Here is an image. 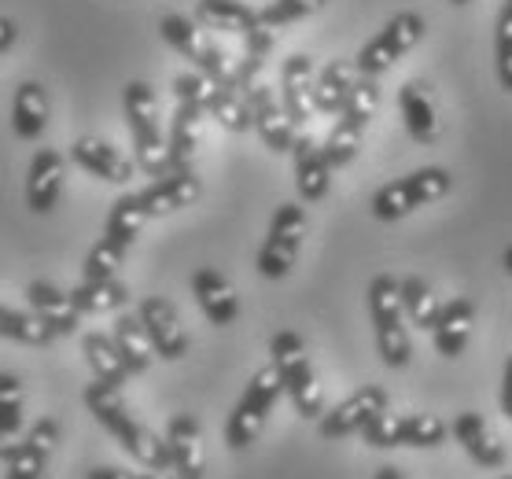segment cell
Instances as JSON below:
<instances>
[{"mask_svg":"<svg viewBox=\"0 0 512 479\" xmlns=\"http://www.w3.org/2000/svg\"><path fill=\"white\" fill-rule=\"evenodd\" d=\"M358 82V71L350 59H332L321 71L314 74V89H310V104L321 115H339L343 104H347L350 89Z\"/></svg>","mask_w":512,"mask_h":479,"instance_id":"obj_26","label":"cell"},{"mask_svg":"<svg viewBox=\"0 0 512 479\" xmlns=\"http://www.w3.org/2000/svg\"><path fill=\"white\" fill-rule=\"evenodd\" d=\"M82 398H85V406H89V413L104 424L107 432L115 435L118 443H122V450H126L133 461H140L144 468H170L166 439L129 417L126 402H122V391H111V387H104V384H89L82 391Z\"/></svg>","mask_w":512,"mask_h":479,"instance_id":"obj_1","label":"cell"},{"mask_svg":"<svg viewBox=\"0 0 512 479\" xmlns=\"http://www.w3.org/2000/svg\"><path fill=\"white\" fill-rule=\"evenodd\" d=\"M454 439L465 446V454L483 468H501L505 465V443L498 439V432L487 424L483 413L465 409L454 417Z\"/></svg>","mask_w":512,"mask_h":479,"instance_id":"obj_24","label":"cell"},{"mask_svg":"<svg viewBox=\"0 0 512 479\" xmlns=\"http://www.w3.org/2000/svg\"><path fill=\"white\" fill-rule=\"evenodd\" d=\"M494 63H498V82L505 93H512V4H505L498 15V34H494Z\"/></svg>","mask_w":512,"mask_h":479,"instance_id":"obj_41","label":"cell"},{"mask_svg":"<svg viewBox=\"0 0 512 479\" xmlns=\"http://www.w3.org/2000/svg\"><path fill=\"white\" fill-rule=\"evenodd\" d=\"M192 295H196L199 310L207 314L210 325L229 328L240 317V299H236V288L225 281L218 269H196L192 273Z\"/></svg>","mask_w":512,"mask_h":479,"instance_id":"obj_22","label":"cell"},{"mask_svg":"<svg viewBox=\"0 0 512 479\" xmlns=\"http://www.w3.org/2000/svg\"><path fill=\"white\" fill-rule=\"evenodd\" d=\"M398 299H402V314L413 321L417 328L431 332L435 317H439V295L431 292V284L424 277H402L398 281Z\"/></svg>","mask_w":512,"mask_h":479,"instance_id":"obj_36","label":"cell"},{"mask_svg":"<svg viewBox=\"0 0 512 479\" xmlns=\"http://www.w3.org/2000/svg\"><path fill=\"white\" fill-rule=\"evenodd\" d=\"M122 111H126L129 133H133L137 166L148 177H163L170 166H166V137L159 126V100H155L152 85L133 78L122 93Z\"/></svg>","mask_w":512,"mask_h":479,"instance_id":"obj_3","label":"cell"},{"mask_svg":"<svg viewBox=\"0 0 512 479\" xmlns=\"http://www.w3.org/2000/svg\"><path fill=\"white\" fill-rule=\"evenodd\" d=\"M376 107H380V82L358 74V82L350 89L347 104H343V111L336 115V126L328 133V141L321 144V152H325L332 170H343V166H350L358 159L361 137H365L369 122H373Z\"/></svg>","mask_w":512,"mask_h":479,"instance_id":"obj_4","label":"cell"},{"mask_svg":"<svg viewBox=\"0 0 512 479\" xmlns=\"http://www.w3.org/2000/svg\"><path fill=\"white\" fill-rule=\"evenodd\" d=\"M207 115L218 118V126L229 129V133H247L251 129V111H247V96L240 93L236 78L229 82L210 85L207 82Z\"/></svg>","mask_w":512,"mask_h":479,"instance_id":"obj_31","label":"cell"},{"mask_svg":"<svg viewBox=\"0 0 512 479\" xmlns=\"http://www.w3.org/2000/svg\"><path fill=\"white\" fill-rule=\"evenodd\" d=\"M472 328H476V303L457 295L450 303L439 306V317L431 325V339H435V351L443 358H461L472 339Z\"/></svg>","mask_w":512,"mask_h":479,"instance_id":"obj_20","label":"cell"},{"mask_svg":"<svg viewBox=\"0 0 512 479\" xmlns=\"http://www.w3.org/2000/svg\"><path fill=\"white\" fill-rule=\"evenodd\" d=\"M133 479H177L170 468H144V472H137Z\"/></svg>","mask_w":512,"mask_h":479,"instance_id":"obj_46","label":"cell"},{"mask_svg":"<svg viewBox=\"0 0 512 479\" xmlns=\"http://www.w3.org/2000/svg\"><path fill=\"white\" fill-rule=\"evenodd\" d=\"M56 446H59V424L52 421V417H41V421L26 432V439H19L15 454L4 461V465H8L4 479H41L48 461H52V454H56Z\"/></svg>","mask_w":512,"mask_h":479,"instance_id":"obj_16","label":"cell"},{"mask_svg":"<svg viewBox=\"0 0 512 479\" xmlns=\"http://www.w3.org/2000/svg\"><path fill=\"white\" fill-rule=\"evenodd\" d=\"M85 479H133V472H126V468H107V465H100V468H93Z\"/></svg>","mask_w":512,"mask_h":479,"instance_id":"obj_45","label":"cell"},{"mask_svg":"<svg viewBox=\"0 0 512 479\" xmlns=\"http://www.w3.org/2000/svg\"><path fill=\"white\" fill-rule=\"evenodd\" d=\"M144 222H148V214H144V207H140L137 192H129V196H118L115 203H111L104 236L111 240V244L126 247V251H129V247L137 244V236H140V229H144Z\"/></svg>","mask_w":512,"mask_h":479,"instance_id":"obj_35","label":"cell"},{"mask_svg":"<svg viewBox=\"0 0 512 479\" xmlns=\"http://www.w3.org/2000/svg\"><path fill=\"white\" fill-rule=\"evenodd\" d=\"M369 317H373L376 351L387 369H406L413 358V343L406 332V314H402V299H398V277L380 273L369 284Z\"/></svg>","mask_w":512,"mask_h":479,"instance_id":"obj_5","label":"cell"},{"mask_svg":"<svg viewBox=\"0 0 512 479\" xmlns=\"http://www.w3.org/2000/svg\"><path fill=\"white\" fill-rule=\"evenodd\" d=\"M398 111H402V122H406L409 137L417 144H435L439 141V115H435V104L428 96V85L406 82L398 89Z\"/></svg>","mask_w":512,"mask_h":479,"instance_id":"obj_27","label":"cell"},{"mask_svg":"<svg viewBox=\"0 0 512 479\" xmlns=\"http://www.w3.org/2000/svg\"><path fill=\"white\" fill-rule=\"evenodd\" d=\"M310 89H314V59L295 52L280 67V107L291 118V126H306L310 115H314Z\"/></svg>","mask_w":512,"mask_h":479,"instance_id":"obj_19","label":"cell"},{"mask_svg":"<svg viewBox=\"0 0 512 479\" xmlns=\"http://www.w3.org/2000/svg\"><path fill=\"white\" fill-rule=\"evenodd\" d=\"M291 155H295V188H299V196L306 203H321L328 196V188H332V166H328L321 144L310 133H303L291 144Z\"/></svg>","mask_w":512,"mask_h":479,"instance_id":"obj_23","label":"cell"},{"mask_svg":"<svg viewBox=\"0 0 512 479\" xmlns=\"http://www.w3.org/2000/svg\"><path fill=\"white\" fill-rule=\"evenodd\" d=\"M501 409H505V417L512 421V354L509 362H505V376H501Z\"/></svg>","mask_w":512,"mask_h":479,"instance_id":"obj_44","label":"cell"},{"mask_svg":"<svg viewBox=\"0 0 512 479\" xmlns=\"http://www.w3.org/2000/svg\"><path fill=\"white\" fill-rule=\"evenodd\" d=\"M306 236V211L299 203H280L273 211V222H269V233L258 247V273L266 281H280L288 277L295 258H299V247H303Z\"/></svg>","mask_w":512,"mask_h":479,"instance_id":"obj_10","label":"cell"},{"mask_svg":"<svg viewBox=\"0 0 512 479\" xmlns=\"http://www.w3.org/2000/svg\"><path fill=\"white\" fill-rule=\"evenodd\" d=\"M0 339H12V343H26V347H48L56 332L41 321V317L30 310H8V306H0Z\"/></svg>","mask_w":512,"mask_h":479,"instance_id":"obj_37","label":"cell"},{"mask_svg":"<svg viewBox=\"0 0 512 479\" xmlns=\"http://www.w3.org/2000/svg\"><path fill=\"white\" fill-rule=\"evenodd\" d=\"M199 192H203V181L196 177L192 166H185V170H166L155 185H148L144 192H137V199H140V207H144L148 218H163V214H174V211L192 207V203L199 199Z\"/></svg>","mask_w":512,"mask_h":479,"instance_id":"obj_15","label":"cell"},{"mask_svg":"<svg viewBox=\"0 0 512 479\" xmlns=\"http://www.w3.org/2000/svg\"><path fill=\"white\" fill-rule=\"evenodd\" d=\"M137 317H140V325H144V332H148L152 351L159 354L163 362H181V358H185L188 336H185V328H181V317H177L170 299H163V295L140 299Z\"/></svg>","mask_w":512,"mask_h":479,"instance_id":"obj_11","label":"cell"},{"mask_svg":"<svg viewBox=\"0 0 512 479\" xmlns=\"http://www.w3.org/2000/svg\"><path fill=\"white\" fill-rule=\"evenodd\" d=\"M26 303H30V310H34L41 321H45L56 336H74L78 332V310L70 306V295L63 292V288H56V284L48 281H34L26 284Z\"/></svg>","mask_w":512,"mask_h":479,"instance_id":"obj_25","label":"cell"},{"mask_svg":"<svg viewBox=\"0 0 512 479\" xmlns=\"http://www.w3.org/2000/svg\"><path fill=\"white\" fill-rule=\"evenodd\" d=\"M384 409H387L384 387L365 384V387H358L350 398H343L336 409L321 413V417H317V428H321L325 439H347V435L361 432V428L373 421L376 413H384Z\"/></svg>","mask_w":512,"mask_h":479,"instance_id":"obj_13","label":"cell"},{"mask_svg":"<svg viewBox=\"0 0 512 479\" xmlns=\"http://www.w3.org/2000/svg\"><path fill=\"white\" fill-rule=\"evenodd\" d=\"M203 115H207L203 100L177 96L174 122H170V137H166V166H170V170H185V166H192V159H196V148H199Z\"/></svg>","mask_w":512,"mask_h":479,"instance_id":"obj_17","label":"cell"},{"mask_svg":"<svg viewBox=\"0 0 512 479\" xmlns=\"http://www.w3.org/2000/svg\"><path fill=\"white\" fill-rule=\"evenodd\" d=\"M450 4H457V8H465V4H472V0H450Z\"/></svg>","mask_w":512,"mask_h":479,"instance_id":"obj_49","label":"cell"},{"mask_svg":"<svg viewBox=\"0 0 512 479\" xmlns=\"http://www.w3.org/2000/svg\"><path fill=\"white\" fill-rule=\"evenodd\" d=\"M82 354H85V362H89V369H93L96 384L111 387V391H122V387L129 384V369L122 365V358H118V347L111 336H104V332H85Z\"/></svg>","mask_w":512,"mask_h":479,"instance_id":"obj_30","label":"cell"},{"mask_svg":"<svg viewBox=\"0 0 512 479\" xmlns=\"http://www.w3.org/2000/svg\"><path fill=\"white\" fill-rule=\"evenodd\" d=\"M244 96H247V111H251V129L262 137V144L277 155L291 152L295 126H291V118L284 115V107H280L277 89H269L266 82H255Z\"/></svg>","mask_w":512,"mask_h":479,"instance_id":"obj_12","label":"cell"},{"mask_svg":"<svg viewBox=\"0 0 512 479\" xmlns=\"http://www.w3.org/2000/svg\"><path fill=\"white\" fill-rule=\"evenodd\" d=\"M23 432V384L15 373H0V461H8Z\"/></svg>","mask_w":512,"mask_h":479,"instance_id":"obj_33","label":"cell"},{"mask_svg":"<svg viewBox=\"0 0 512 479\" xmlns=\"http://www.w3.org/2000/svg\"><path fill=\"white\" fill-rule=\"evenodd\" d=\"M19 41V26H15V19H8V15H0V56L8 52V48Z\"/></svg>","mask_w":512,"mask_h":479,"instance_id":"obj_43","label":"cell"},{"mask_svg":"<svg viewBox=\"0 0 512 479\" xmlns=\"http://www.w3.org/2000/svg\"><path fill=\"white\" fill-rule=\"evenodd\" d=\"M361 435L376 450H395V446H402V413H391V409L376 413L373 421L361 428Z\"/></svg>","mask_w":512,"mask_h":479,"instance_id":"obj_42","label":"cell"},{"mask_svg":"<svg viewBox=\"0 0 512 479\" xmlns=\"http://www.w3.org/2000/svg\"><path fill=\"white\" fill-rule=\"evenodd\" d=\"M450 188H454V174L450 170H443V166H420L413 174L398 177V181L380 188L373 203H369V211H373L376 222H398V218L428 207L435 199L450 196Z\"/></svg>","mask_w":512,"mask_h":479,"instance_id":"obj_6","label":"cell"},{"mask_svg":"<svg viewBox=\"0 0 512 479\" xmlns=\"http://www.w3.org/2000/svg\"><path fill=\"white\" fill-rule=\"evenodd\" d=\"M328 0H269L266 8L258 12V19H262V26H269V30H280V26H291L299 23V19H306V15L321 12Z\"/></svg>","mask_w":512,"mask_h":479,"instance_id":"obj_40","label":"cell"},{"mask_svg":"<svg viewBox=\"0 0 512 479\" xmlns=\"http://www.w3.org/2000/svg\"><path fill=\"white\" fill-rule=\"evenodd\" d=\"M166 454H170V472L177 479H203L207 472V454H203V428L192 413H177L166 424Z\"/></svg>","mask_w":512,"mask_h":479,"instance_id":"obj_14","label":"cell"},{"mask_svg":"<svg viewBox=\"0 0 512 479\" xmlns=\"http://www.w3.org/2000/svg\"><path fill=\"white\" fill-rule=\"evenodd\" d=\"M446 435L450 428L435 413H402V446L431 450V446H443Z\"/></svg>","mask_w":512,"mask_h":479,"instance_id":"obj_38","label":"cell"},{"mask_svg":"<svg viewBox=\"0 0 512 479\" xmlns=\"http://www.w3.org/2000/svg\"><path fill=\"white\" fill-rule=\"evenodd\" d=\"M63 155L56 148H41V152L30 159V170H26V207L34 214H48L59 203V192H63Z\"/></svg>","mask_w":512,"mask_h":479,"instance_id":"obj_21","label":"cell"},{"mask_svg":"<svg viewBox=\"0 0 512 479\" xmlns=\"http://www.w3.org/2000/svg\"><path fill=\"white\" fill-rule=\"evenodd\" d=\"M280 395H284V384H280V373L273 365H266V369H258L251 376L247 391L240 395V402H236L229 421H225V443H229V450H247V446L255 443L262 428H266L273 406L280 402Z\"/></svg>","mask_w":512,"mask_h":479,"instance_id":"obj_7","label":"cell"},{"mask_svg":"<svg viewBox=\"0 0 512 479\" xmlns=\"http://www.w3.org/2000/svg\"><path fill=\"white\" fill-rule=\"evenodd\" d=\"M269 358H273V369L280 373V384H284V395L291 398V406L299 417L306 421H317L325 413V391L317 384V373L310 365V354H306V343L299 332H277L269 339Z\"/></svg>","mask_w":512,"mask_h":479,"instance_id":"obj_2","label":"cell"},{"mask_svg":"<svg viewBox=\"0 0 512 479\" xmlns=\"http://www.w3.org/2000/svg\"><path fill=\"white\" fill-rule=\"evenodd\" d=\"M376 479H406V476H402V468L384 465V468H380V472H376Z\"/></svg>","mask_w":512,"mask_h":479,"instance_id":"obj_47","label":"cell"},{"mask_svg":"<svg viewBox=\"0 0 512 479\" xmlns=\"http://www.w3.org/2000/svg\"><path fill=\"white\" fill-rule=\"evenodd\" d=\"M111 339H115L118 347V358H122V365L129 369V376H140L152 369V343H148V332H144V325H140L137 314H122L115 321V332H111Z\"/></svg>","mask_w":512,"mask_h":479,"instance_id":"obj_32","label":"cell"},{"mask_svg":"<svg viewBox=\"0 0 512 479\" xmlns=\"http://www.w3.org/2000/svg\"><path fill=\"white\" fill-rule=\"evenodd\" d=\"M501 479H512V476H501Z\"/></svg>","mask_w":512,"mask_h":479,"instance_id":"obj_50","label":"cell"},{"mask_svg":"<svg viewBox=\"0 0 512 479\" xmlns=\"http://www.w3.org/2000/svg\"><path fill=\"white\" fill-rule=\"evenodd\" d=\"M196 23L207 30H222V34L247 37L255 26H262L255 8H247L244 0H199Z\"/></svg>","mask_w":512,"mask_h":479,"instance_id":"obj_28","label":"cell"},{"mask_svg":"<svg viewBox=\"0 0 512 479\" xmlns=\"http://www.w3.org/2000/svg\"><path fill=\"white\" fill-rule=\"evenodd\" d=\"M70 159H74V166H82L85 174L100 177L107 185H126V181H133V170H137V163L126 159L104 137H78L70 148Z\"/></svg>","mask_w":512,"mask_h":479,"instance_id":"obj_18","label":"cell"},{"mask_svg":"<svg viewBox=\"0 0 512 479\" xmlns=\"http://www.w3.org/2000/svg\"><path fill=\"white\" fill-rule=\"evenodd\" d=\"M501 266H505V273L512 277V244L505 247V255H501Z\"/></svg>","mask_w":512,"mask_h":479,"instance_id":"obj_48","label":"cell"},{"mask_svg":"<svg viewBox=\"0 0 512 479\" xmlns=\"http://www.w3.org/2000/svg\"><path fill=\"white\" fill-rule=\"evenodd\" d=\"M505 4H512V0H505Z\"/></svg>","mask_w":512,"mask_h":479,"instance_id":"obj_51","label":"cell"},{"mask_svg":"<svg viewBox=\"0 0 512 479\" xmlns=\"http://www.w3.org/2000/svg\"><path fill=\"white\" fill-rule=\"evenodd\" d=\"M159 34H163V41L170 48H174L177 56H185L192 67H196V74H203L210 85L218 82H229L233 78V67H229V59H225V52L214 41H210L203 30H199V23H192L188 15H163V23H159Z\"/></svg>","mask_w":512,"mask_h":479,"instance_id":"obj_9","label":"cell"},{"mask_svg":"<svg viewBox=\"0 0 512 479\" xmlns=\"http://www.w3.org/2000/svg\"><path fill=\"white\" fill-rule=\"evenodd\" d=\"M126 262V247L111 244V240H100V244L89 247V255H85L82 262V281H111V277H118V266Z\"/></svg>","mask_w":512,"mask_h":479,"instance_id":"obj_39","label":"cell"},{"mask_svg":"<svg viewBox=\"0 0 512 479\" xmlns=\"http://www.w3.org/2000/svg\"><path fill=\"white\" fill-rule=\"evenodd\" d=\"M424 19L417 12H398L395 19H387L384 30H376V37H369L361 52L354 56V71L361 78H380L384 71H391L398 59L406 56L409 48L424 37Z\"/></svg>","mask_w":512,"mask_h":479,"instance_id":"obj_8","label":"cell"},{"mask_svg":"<svg viewBox=\"0 0 512 479\" xmlns=\"http://www.w3.org/2000/svg\"><path fill=\"white\" fill-rule=\"evenodd\" d=\"M48 126V96L41 82H19L12 100V129L19 141H37Z\"/></svg>","mask_w":512,"mask_h":479,"instance_id":"obj_29","label":"cell"},{"mask_svg":"<svg viewBox=\"0 0 512 479\" xmlns=\"http://www.w3.org/2000/svg\"><path fill=\"white\" fill-rule=\"evenodd\" d=\"M67 295L78 314H111V310L129 303V288L118 277H111V281H82L74 284Z\"/></svg>","mask_w":512,"mask_h":479,"instance_id":"obj_34","label":"cell"}]
</instances>
